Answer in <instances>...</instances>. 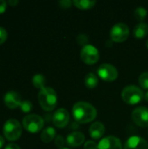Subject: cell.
Segmentation results:
<instances>
[{
  "label": "cell",
  "mask_w": 148,
  "mask_h": 149,
  "mask_svg": "<svg viewBox=\"0 0 148 149\" xmlns=\"http://www.w3.org/2000/svg\"><path fill=\"white\" fill-rule=\"evenodd\" d=\"M121 97L126 104L136 105L143 100L144 93L136 86H127L123 89Z\"/></svg>",
  "instance_id": "cell-3"
},
{
  "label": "cell",
  "mask_w": 148,
  "mask_h": 149,
  "mask_svg": "<svg viewBox=\"0 0 148 149\" xmlns=\"http://www.w3.org/2000/svg\"><path fill=\"white\" fill-rule=\"evenodd\" d=\"M148 34V24L140 22L133 29V35L137 38H143Z\"/></svg>",
  "instance_id": "cell-16"
},
{
  "label": "cell",
  "mask_w": 148,
  "mask_h": 149,
  "mask_svg": "<svg viewBox=\"0 0 148 149\" xmlns=\"http://www.w3.org/2000/svg\"><path fill=\"white\" fill-rule=\"evenodd\" d=\"M72 115L76 121L85 124L95 120L97 116V110L92 104L79 101L73 106Z\"/></svg>",
  "instance_id": "cell-1"
},
{
  "label": "cell",
  "mask_w": 148,
  "mask_h": 149,
  "mask_svg": "<svg viewBox=\"0 0 148 149\" xmlns=\"http://www.w3.org/2000/svg\"><path fill=\"white\" fill-rule=\"evenodd\" d=\"M44 125V119L37 114H29L23 119L24 128L31 134L38 133Z\"/></svg>",
  "instance_id": "cell-5"
},
{
  "label": "cell",
  "mask_w": 148,
  "mask_h": 149,
  "mask_svg": "<svg viewBox=\"0 0 148 149\" xmlns=\"http://www.w3.org/2000/svg\"><path fill=\"white\" fill-rule=\"evenodd\" d=\"M4 149H21L17 145H16V144H13V143H11V144H9V145H7L6 147H5V148Z\"/></svg>",
  "instance_id": "cell-30"
},
{
  "label": "cell",
  "mask_w": 148,
  "mask_h": 149,
  "mask_svg": "<svg viewBox=\"0 0 148 149\" xmlns=\"http://www.w3.org/2000/svg\"><path fill=\"white\" fill-rule=\"evenodd\" d=\"M139 84L143 89H148V72H143L140 75Z\"/></svg>",
  "instance_id": "cell-22"
},
{
  "label": "cell",
  "mask_w": 148,
  "mask_h": 149,
  "mask_svg": "<svg viewBox=\"0 0 148 149\" xmlns=\"http://www.w3.org/2000/svg\"><path fill=\"white\" fill-rule=\"evenodd\" d=\"M20 108L24 113H29L32 110L33 107H32L31 102H30L28 100H24V101H22V103L20 105Z\"/></svg>",
  "instance_id": "cell-23"
},
{
  "label": "cell",
  "mask_w": 148,
  "mask_h": 149,
  "mask_svg": "<svg viewBox=\"0 0 148 149\" xmlns=\"http://www.w3.org/2000/svg\"><path fill=\"white\" fill-rule=\"evenodd\" d=\"M80 57L84 63L86 65H94L99 59V52L96 47L92 45H86L83 46Z\"/></svg>",
  "instance_id": "cell-7"
},
{
  "label": "cell",
  "mask_w": 148,
  "mask_h": 149,
  "mask_svg": "<svg viewBox=\"0 0 148 149\" xmlns=\"http://www.w3.org/2000/svg\"><path fill=\"white\" fill-rule=\"evenodd\" d=\"M66 141L71 148H78L84 143L85 135L81 132H73L68 135Z\"/></svg>",
  "instance_id": "cell-14"
},
{
  "label": "cell",
  "mask_w": 148,
  "mask_h": 149,
  "mask_svg": "<svg viewBox=\"0 0 148 149\" xmlns=\"http://www.w3.org/2000/svg\"><path fill=\"white\" fill-rule=\"evenodd\" d=\"M147 16V10L144 7H138L134 11V17L139 21H143Z\"/></svg>",
  "instance_id": "cell-21"
},
{
  "label": "cell",
  "mask_w": 148,
  "mask_h": 149,
  "mask_svg": "<svg viewBox=\"0 0 148 149\" xmlns=\"http://www.w3.org/2000/svg\"><path fill=\"white\" fill-rule=\"evenodd\" d=\"M40 138H41L42 141L44 142V143L51 142L52 140H54V138H56V131H55V129L53 127H50L45 128L41 133Z\"/></svg>",
  "instance_id": "cell-17"
},
{
  "label": "cell",
  "mask_w": 148,
  "mask_h": 149,
  "mask_svg": "<svg viewBox=\"0 0 148 149\" xmlns=\"http://www.w3.org/2000/svg\"><path fill=\"white\" fill-rule=\"evenodd\" d=\"M69 120H70L69 113L65 108L58 109L52 116V122L54 126H56L58 128L65 127L68 125Z\"/></svg>",
  "instance_id": "cell-10"
},
{
  "label": "cell",
  "mask_w": 148,
  "mask_h": 149,
  "mask_svg": "<svg viewBox=\"0 0 148 149\" xmlns=\"http://www.w3.org/2000/svg\"><path fill=\"white\" fill-rule=\"evenodd\" d=\"M98 75L101 79L107 82H111L117 79L118 71L113 65L102 64L98 68Z\"/></svg>",
  "instance_id": "cell-8"
},
{
  "label": "cell",
  "mask_w": 148,
  "mask_h": 149,
  "mask_svg": "<svg viewBox=\"0 0 148 149\" xmlns=\"http://www.w3.org/2000/svg\"><path fill=\"white\" fill-rule=\"evenodd\" d=\"M105 134V126L101 122L92 124L89 128V134L93 140H99Z\"/></svg>",
  "instance_id": "cell-15"
},
{
  "label": "cell",
  "mask_w": 148,
  "mask_h": 149,
  "mask_svg": "<svg viewBox=\"0 0 148 149\" xmlns=\"http://www.w3.org/2000/svg\"><path fill=\"white\" fill-rule=\"evenodd\" d=\"M38 102L40 107L47 112L52 111L57 105L58 97L54 89L51 87H44L38 93Z\"/></svg>",
  "instance_id": "cell-2"
},
{
  "label": "cell",
  "mask_w": 148,
  "mask_h": 149,
  "mask_svg": "<svg viewBox=\"0 0 148 149\" xmlns=\"http://www.w3.org/2000/svg\"><path fill=\"white\" fill-rule=\"evenodd\" d=\"M7 38V31L4 28L0 27V45L3 44Z\"/></svg>",
  "instance_id": "cell-26"
},
{
  "label": "cell",
  "mask_w": 148,
  "mask_h": 149,
  "mask_svg": "<svg viewBox=\"0 0 148 149\" xmlns=\"http://www.w3.org/2000/svg\"><path fill=\"white\" fill-rule=\"evenodd\" d=\"M59 5L62 7V8H65V9H68L72 6V2L70 0H62V1H59Z\"/></svg>",
  "instance_id": "cell-28"
},
{
  "label": "cell",
  "mask_w": 148,
  "mask_h": 149,
  "mask_svg": "<svg viewBox=\"0 0 148 149\" xmlns=\"http://www.w3.org/2000/svg\"><path fill=\"white\" fill-rule=\"evenodd\" d=\"M45 83H46V79L44 76L42 74H36L32 77V84L36 88H38L40 90L44 88Z\"/></svg>",
  "instance_id": "cell-20"
},
{
  "label": "cell",
  "mask_w": 148,
  "mask_h": 149,
  "mask_svg": "<svg viewBox=\"0 0 148 149\" xmlns=\"http://www.w3.org/2000/svg\"><path fill=\"white\" fill-rule=\"evenodd\" d=\"M8 3H9V4H10V5H11V6H15V5H17V4L18 3V1H17V0H10Z\"/></svg>",
  "instance_id": "cell-31"
},
{
  "label": "cell",
  "mask_w": 148,
  "mask_h": 149,
  "mask_svg": "<svg viewBox=\"0 0 148 149\" xmlns=\"http://www.w3.org/2000/svg\"><path fill=\"white\" fill-rule=\"evenodd\" d=\"M97 3L96 1L92 0V1H89V0H74L73 1V4L80 9V10H89L92 9L95 6V4Z\"/></svg>",
  "instance_id": "cell-18"
},
{
  "label": "cell",
  "mask_w": 148,
  "mask_h": 149,
  "mask_svg": "<svg viewBox=\"0 0 148 149\" xmlns=\"http://www.w3.org/2000/svg\"><path fill=\"white\" fill-rule=\"evenodd\" d=\"M7 3L4 0H0V14L3 13L6 10Z\"/></svg>",
  "instance_id": "cell-29"
},
{
  "label": "cell",
  "mask_w": 148,
  "mask_h": 149,
  "mask_svg": "<svg viewBox=\"0 0 148 149\" xmlns=\"http://www.w3.org/2000/svg\"><path fill=\"white\" fill-rule=\"evenodd\" d=\"M85 149H99V144H97L93 141H87L85 145H84Z\"/></svg>",
  "instance_id": "cell-25"
},
{
  "label": "cell",
  "mask_w": 148,
  "mask_h": 149,
  "mask_svg": "<svg viewBox=\"0 0 148 149\" xmlns=\"http://www.w3.org/2000/svg\"><path fill=\"white\" fill-rule=\"evenodd\" d=\"M132 120L140 127H148V108L145 107H139L132 113Z\"/></svg>",
  "instance_id": "cell-9"
},
{
  "label": "cell",
  "mask_w": 148,
  "mask_h": 149,
  "mask_svg": "<svg viewBox=\"0 0 148 149\" xmlns=\"http://www.w3.org/2000/svg\"><path fill=\"white\" fill-rule=\"evenodd\" d=\"M129 28L126 24L119 23L113 26L110 31V37L112 41L115 43H122L129 36Z\"/></svg>",
  "instance_id": "cell-6"
},
{
  "label": "cell",
  "mask_w": 148,
  "mask_h": 149,
  "mask_svg": "<svg viewBox=\"0 0 148 149\" xmlns=\"http://www.w3.org/2000/svg\"><path fill=\"white\" fill-rule=\"evenodd\" d=\"M55 145L58 148H63L65 146V141L61 135H57L55 138Z\"/></svg>",
  "instance_id": "cell-27"
},
{
  "label": "cell",
  "mask_w": 148,
  "mask_h": 149,
  "mask_svg": "<svg viewBox=\"0 0 148 149\" xmlns=\"http://www.w3.org/2000/svg\"><path fill=\"white\" fill-rule=\"evenodd\" d=\"M145 100L148 102V91L146 93V94H145Z\"/></svg>",
  "instance_id": "cell-33"
},
{
  "label": "cell",
  "mask_w": 148,
  "mask_h": 149,
  "mask_svg": "<svg viewBox=\"0 0 148 149\" xmlns=\"http://www.w3.org/2000/svg\"><path fill=\"white\" fill-rule=\"evenodd\" d=\"M61 149H69V148H61Z\"/></svg>",
  "instance_id": "cell-35"
},
{
  "label": "cell",
  "mask_w": 148,
  "mask_h": 149,
  "mask_svg": "<svg viewBox=\"0 0 148 149\" xmlns=\"http://www.w3.org/2000/svg\"><path fill=\"white\" fill-rule=\"evenodd\" d=\"M3 101L6 107L10 109H15L18 107H20V105L22 103L20 95L14 91L8 92L3 97Z\"/></svg>",
  "instance_id": "cell-13"
},
{
  "label": "cell",
  "mask_w": 148,
  "mask_h": 149,
  "mask_svg": "<svg viewBox=\"0 0 148 149\" xmlns=\"http://www.w3.org/2000/svg\"><path fill=\"white\" fill-rule=\"evenodd\" d=\"M3 144H4V139L0 135V149L3 148Z\"/></svg>",
  "instance_id": "cell-32"
},
{
  "label": "cell",
  "mask_w": 148,
  "mask_h": 149,
  "mask_svg": "<svg viewBox=\"0 0 148 149\" xmlns=\"http://www.w3.org/2000/svg\"><path fill=\"white\" fill-rule=\"evenodd\" d=\"M124 149H148V143L140 136H132L125 143Z\"/></svg>",
  "instance_id": "cell-12"
},
{
  "label": "cell",
  "mask_w": 148,
  "mask_h": 149,
  "mask_svg": "<svg viewBox=\"0 0 148 149\" xmlns=\"http://www.w3.org/2000/svg\"><path fill=\"white\" fill-rule=\"evenodd\" d=\"M76 41L79 45L85 46V45H86L85 44L89 41V38L87 37V35H85V34H79L76 38Z\"/></svg>",
  "instance_id": "cell-24"
},
{
  "label": "cell",
  "mask_w": 148,
  "mask_h": 149,
  "mask_svg": "<svg viewBox=\"0 0 148 149\" xmlns=\"http://www.w3.org/2000/svg\"><path fill=\"white\" fill-rule=\"evenodd\" d=\"M84 83L85 85V86L87 88H90V89H92V88H95L98 84H99V79H98V77L92 73V72H90L88 73L85 77V79H84Z\"/></svg>",
  "instance_id": "cell-19"
},
{
  "label": "cell",
  "mask_w": 148,
  "mask_h": 149,
  "mask_svg": "<svg viewBox=\"0 0 148 149\" xmlns=\"http://www.w3.org/2000/svg\"><path fill=\"white\" fill-rule=\"evenodd\" d=\"M3 133L8 141H15L18 140L22 134V127L18 120L15 119H9L3 125Z\"/></svg>",
  "instance_id": "cell-4"
},
{
  "label": "cell",
  "mask_w": 148,
  "mask_h": 149,
  "mask_svg": "<svg viewBox=\"0 0 148 149\" xmlns=\"http://www.w3.org/2000/svg\"><path fill=\"white\" fill-rule=\"evenodd\" d=\"M99 149H122V144L119 138L107 136L99 141Z\"/></svg>",
  "instance_id": "cell-11"
},
{
  "label": "cell",
  "mask_w": 148,
  "mask_h": 149,
  "mask_svg": "<svg viewBox=\"0 0 148 149\" xmlns=\"http://www.w3.org/2000/svg\"><path fill=\"white\" fill-rule=\"evenodd\" d=\"M147 49H148V40H147Z\"/></svg>",
  "instance_id": "cell-34"
}]
</instances>
